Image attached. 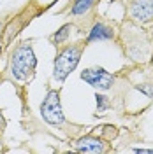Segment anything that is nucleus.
I'll list each match as a JSON object with an SVG mask.
<instances>
[{
  "mask_svg": "<svg viewBox=\"0 0 153 154\" xmlns=\"http://www.w3.org/2000/svg\"><path fill=\"white\" fill-rule=\"evenodd\" d=\"M86 42H76V44H70L67 48H63L58 56L55 58V67H53V79L58 82H63L77 67L81 54H83V49H85Z\"/></svg>",
  "mask_w": 153,
  "mask_h": 154,
  "instance_id": "f257e3e1",
  "label": "nucleus"
},
{
  "mask_svg": "<svg viewBox=\"0 0 153 154\" xmlns=\"http://www.w3.org/2000/svg\"><path fill=\"white\" fill-rule=\"evenodd\" d=\"M37 65V58L30 44H19L11 56V75L16 81H28Z\"/></svg>",
  "mask_w": 153,
  "mask_h": 154,
  "instance_id": "f03ea898",
  "label": "nucleus"
},
{
  "mask_svg": "<svg viewBox=\"0 0 153 154\" xmlns=\"http://www.w3.org/2000/svg\"><path fill=\"white\" fill-rule=\"evenodd\" d=\"M41 116L42 119L48 123V125L58 126L63 123L65 116H63V110H62V103H60V93L55 91V89H49L42 103H41Z\"/></svg>",
  "mask_w": 153,
  "mask_h": 154,
  "instance_id": "7ed1b4c3",
  "label": "nucleus"
},
{
  "mask_svg": "<svg viewBox=\"0 0 153 154\" xmlns=\"http://www.w3.org/2000/svg\"><path fill=\"white\" fill-rule=\"evenodd\" d=\"M81 79L85 81L86 84H90L95 89H109V88L115 84V77L111 75L106 68L102 67H92V68H85L81 72Z\"/></svg>",
  "mask_w": 153,
  "mask_h": 154,
  "instance_id": "20e7f679",
  "label": "nucleus"
},
{
  "mask_svg": "<svg viewBox=\"0 0 153 154\" xmlns=\"http://www.w3.org/2000/svg\"><path fill=\"white\" fill-rule=\"evenodd\" d=\"M130 18L139 23H148L153 19V0H132L130 7Z\"/></svg>",
  "mask_w": 153,
  "mask_h": 154,
  "instance_id": "39448f33",
  "label": "nucleus"
},
{
  "mask_svg": "<svg viewBox=\"0 0 153 154\" xmlns=\"http://www.w3.org/2000/svg\"><path fill=\"white\" fill-rule=\"evenodd\" d=\"M115 37V30L111 28L109 25H106V23H95L92 30H90V33H88V37H86V42H95V40H111V38Z\"/></svg>",
  "mask_w": 153,
  "mask_h": 154,
  "instance_id": "423d86ee",
  "label": "nucleus"
},
{
  "mask_svg": "<svg viewBox=\"0 0 153 154\" xmlns=\"http://www.w3.org/2000/svg\"><path fill=\"white\" fill-rule=\"evenodd\" d=\"M76 149L79 152H88V154H97V152H104L106 151L104 144L99 138H95V137H85V138H81L76 144Z\"/></svg>",
  "mask_w": 153,
  "mask_h": 154,
  "instance_id": "0eeeda50",
  "label": "nucleus"
},
{
  "mask_svg": "<svg viewBox=\"0 0 153 154\" xmlns=\"http://www.w3.org/2000/svg\"><path fill=\"white\" fill-rule=\"evenodd\" d=\"M95 4L97 0H74V4L70 7V14L72 16H85Z\"/></svg>",
  "mask_w": 153,
  "mask_h": 154,
  "instance_id": "6e6552de",
  "label": "nucleus"
},
{
  "mask_svg": "<svg viewBox=\"0 0 153 154\" xmlns=\"http://www.w3.org/2000/svg\"><path fill=\"white\" fill-rule=\"evenodd\" d=\"M70 30H72V25H63L60 30H57V33L51 37V42L55 44V46H60V44H63L65 40L69 38V33H70Z\"/></svg>",
  "mask_w": 153,
  "mask_h": 154,
  "instance_id": "1a4fd4ad",
  "label": "nucleus"
},
{
  "mask_svg": "<svg viewBox=\"0 0 153 154\" xmlns=\"http://www.w3.org/2000/svg\"><path fill=\"white\" fill-rule=\"evenodd\" d=\"M95 100H97V112H104V110H107L111 107V103L107 102V98L102 95H99V93L95 95Z\"/></svg>",
  "mask_w": 153,
  "mask_h": 154,
  "instance_id": "9d476101",
  "label": "nucleus"
},
{
  "mask_svg": "<svg viewBox=\"0 0 153 154\" xmlns=\"http://www.w3.org/2000/svg\"><path fill=\"white\" fill-rule=\"evenodd\" d=\"M139 91H143L144 95L148 96H153V88H150V84H139V86H135Z\"/></svg>",
  "mask_w": 153,
  "mask_h": 154,
  "instance_id": "9b49d317",
  "label": "nucleus"
},
{
  "mask_svg": "<svg viewBox=\"0 0 153 154\" xmlns=\"http://www.w3.org/2000/svg\"><path fill=\"white\" fill-rule=\"evenodd\" d=\"M134 152H137V154H153V149H141V147H135Z\"/></svg>",
  "mask_w": 153,
  "mask_h": 154,
  "instance_id": "f8f14e48",
  "label": "nucleus"
},
{
  "mask_svg": "<svg viewBox=\"0 0 153 154\" xmlns=\"http://www.w3.org/2000/svg\"><path fill=\"white\" fill-rule=\"evenodd\" d=\"M4 126H5V121H4V117H2V114H0V131L4 130Z\"/></svg>",
  "mask_w": 153,
  "mask_h": 154,
  "instance_id": "ddd939ff",
  "label": "nucleus"
}]
</instances>
